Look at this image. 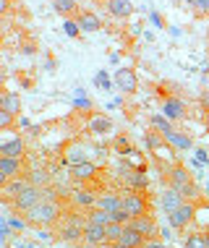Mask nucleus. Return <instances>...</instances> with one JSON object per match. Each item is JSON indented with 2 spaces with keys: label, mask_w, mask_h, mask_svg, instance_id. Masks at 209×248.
<instances>
[{
  "label": "nucleus",
  "mask_w": 209,
  "mask_h": 248,
  "mask_svg": "<svg viewBox=\"0 0 209 248\" xmlns=\"http://www.w3.org/2000/svg\"><path fill=\"white\" fill-rule=\"evenodd\" d=\"M24 214H26V219L34 222V225H50L60 217V209L55 204H50V201H39L37 206H32V209L24 212Z\"/></svg>",
  "instance_id": "nucleus-1"
},
{
  "label": "nucleus",
  "mask_w": 209,
  "mask_h": 248,
  "mask_svg": "<svg viewBox=\"0 0 209 248\" xmlns=\"http://www.w3.org/2000/svg\"><path fill=\"white\" fill-rule=\"evenodd\" d=\"M170 186L175 191H180V196H183V199L186 196H196V193H199L186 167H173V170H170Z\"/></svg>",
  "instance_id": "nucleus-2"
},
{
  "label": "nucleus",
  "mask_w": 209,
  "mask_h": 248,
  "mask_svg": "<svg viewBox=\"0 0 209 248\" xmlns=\"http://www.w3.org/2000/svg\"><path fill=\"white\" fill-rule=\"evenodd\" d=\"M39 204V191H37V186H26V188L18 193L16 199H13V206L16 209H21V212H29L32 206H37Z\"/></svg>",
  "instance_id": "nucleus-3"
},
{
  "label": "nucleus",
  "mask_w": 209,
  "mask_h": 248,
  "mask_svg": "<svg viewBox=\"0 0 209 248\" xmlns=\"http://www.w3.org/2000/svg\"><path fill=\"white\" fill-rule=\"evenodd\" d=\"M123 209L133 217H141V214H146V209H149V204H146V199L141 196V193H128V196L123 199Z\"/></svg>",
  "instance_id": "nucleus-4"
},
{
  "label": "nucleus",
  "mask_w": 209,
  "mask_h": 248,
  "mask_svg": "<svg viewBox=\"0 0 209 248\" xmlns=\"http://www.w3.org/2000/svg\"><path fill=\"white\" fill-rule=\"evenodd\" d=\"M167 217H170V225H173V227H186V225L193 219V206L183 201V204H180L175 212H170Z\"/></svg>",
  "instance_id": "nucleus-5"
},
{
  "label": "nucleus",
  "mask_w": 209,
  "mask_h": 248,
  "mask_svg": "<svg viewBox=\"0 0 209 248\" xmlns=\"http://www.w3.org/2000/svg\"><path fill=\"white\" fill-rule=\"evenodd\" d=\"M115 84L126 92V94H133V92H136V86H139L136 73H133L131 68H120V71L115 73Z\"/></svg>",
  "instance_id": "nucleus-6"
},
{
  "label": "nucleus",
  "mask_w": 209,
  "mask_h": 248,
  "mask_svg": "<svg viewBox=\"0 0 209 248\" xmlns=\"http://www.w3.org/2000/svg\"><path fill=\"white\" fill-rule=\"evenodd\" d=\"M84 240H86V243H92V246H102V243H107V227L89 222V225L84 227Z\"/></svg>",
  "instance_id": "nucleus-7"
},
{
  "label": "nucleus",
  "mask_w": 209,
  "mask_h": 248,
  "mask_svg": "<svg viewBox=\"0 0 209 248\" xmlns=\"http://www.w3.org/2000/svg\"><path fill=\"white\" fill-rule=\"evenodd\" d=\"M131 227L136 232H141L144 238H152L154 232H157V225H154V219L149 217V214H141V217H133L131 219Z\"/></svg>",
  "instance_id": "nucleus-8"
},
{
  "label": "nucleus",
  "mask_w": 209,
  "mask_h": 248,
  "mask_svg": "<svg viewBox=\"0 0 209 248\" xmlns=\"http://www.w3.org/2000/svg\"><path fill=\"white\" fill-rule=\"evenodd\" d=\"M144 240H146V238L141 235V232H136L131 225H126V230H123V235H120L118 243H120V246H128V248H141V243H144Z\"/></svg>",
  "instance_id": "nucleus-9"
},
{
  "label": "nucleus",
  "mask_w": 209,
  "mask_h": 248,
  "mask_svg": "<svg viewBox=\"0 0 209 248\" xmlns=\"http://www.w3.org/2000/svg\"><path fill=\"white\" fill-rule=\"evenodd\" d=\"M107 11L118 18H126L133 13V5H131V0H107Z\"/></svg>",
  "instance_id": "nucleus-10"
},
{
  "label": "nucleus",
  "mask_w": 209,
  "mask_h": 248,
  "mask_svg": "<svg viewBox=\"0 0 209 248\" xmlns=\"http://www.w3.org/2000/svg\"><path fill=\"white\" fill-rule=\"evenodd\" d=\"M162 136H165V141H167V144L178 146V149H191V139H188L186 133H178V131L167 128V131H162Z\"/></svg>",
  "instance_id": "nucleus-11"
},
{
  "label": "nucleus",
  "mask_w": 209,
  "mask_h": 248,
  "mask_svg": "<svg viewBox=\"0 0 209 248\" xmlns=\"http://www.w3.org/2000/svg\"><path fill=\"white\" fill-rule=\"evenodd\" d=\"M0 172L8 178H16L21 172V157H0Z\"/></svg>",
  "instance_id": "nucleus-12"
},
{
  "label": "nucleus",
  "mask_w": 209,
  "mask_h": 248,
  "mask_svg": "<svg viewBox=\"0 0 209 248\" xmlns=\"http://www.w3.org/2000/svg\"><path fill=\"white\" fill-rule=\"evenodd\" d=\"M0 157H24V141L11 139V141L0 144Z\"/></svg>",
  "instance_id": "nucleus-13"
},
{
  "label": "nucleus",
  "mask_w": 209,
  "mask_h": 248,
  "mask_svg": "<svg viewBox=\"0 0 209 248\" xmlns=\"http://www.w3.org/2000/svg\"><path fill=\"white\" fill-rule=\"evenodd\" d=\"M0 107H3L5 112H11V115H16V112H21V97L5 92V94H0Z\"/></svg>",
  "instance_id": "nucleus-14"
},
{
  "label": "nucleus",
  "mask_w": 209,
  "mask_h": 248,
  "mask_svg": "<svg viewBox=\"0 0 209 248\" xmlns=\"http://www.w3.org/2000/svg\"><path fill=\"white\" fill-rule=\"evenodd\" d=\"M180 204H183V196H180V191H175V188H167V191L162 193V206H165V212H167V214H170V212H175Z\"/></svg>",
  "instance_id": "nucleus-15"
},
{
  "label": "nucleus",
  "mask_w": 209,
  "mask_h": 248,
  "mask_svg": "<svg viewBox=\"0 0 209 248\" xmlns=\"http://www.w3.org/2000/svg\"><path fill=\"white\" fill-rule=\"evenodd\" d=\"M71 175L76 178V180H86V178H92V175H94V165H92V162H86V159H81V162H73Z\"/></svg>",
  "instance_id": "nucleus-16"
},
{
  "label": "nucleus",
  "mask_w": 209,
  "mask_h": 248,
  "mask_svg": "<svg viewBox=\"0 0 209 248\" xmlns=\"http://www.w3.org/2000/svg\"><path fill=\"white\" fill-rule=\"evenodd\" d=\"M79 29L81 31H99L102 29V21H99L94 13H81V16H79Z\"/></svg>",
  "instance_id": "nucleus-17"
},
{
  "label": "nucleus",
  "mask_w": 209,
  "mask_h": 248,
  "mask_svg": "<svg viewBox=\"0 0 209 248\" xmlns=\"http://www.w3.org/2000/svg\"><path fill=\"white\" fill-rule=\"evenodd\" d=\"M183 115H186L183 102H180V99H167V102H165V118L167 120H178Z\"/></svg>",
  "instance_id": "nucleus-18"
},
{
  "label": "nucleus",
  "mask_w": 209,
  "mask_h": 248,
  "mask_svg": "<svg viewBox=\"0 0 209 248\" xmlns=\"http://www.w3.org/2000/svg\"><path fill=\"white\" fill-rule=\"evenodd\" d=\"M97 209H105V212H118V209H123V199H118V196H102V199H97Z\"/></svg>",
  "instance_id": "nucleus-19"
},
{
  "label": "nucleus",
  "mask_w": 209,
  "mask_h": 248,
  "mask_svg": "<svg viewBox=\"0 0 209 248\" xmlns=\"http://www.w3.org/2000/svg\"><path fill=\"white\" fill-rule=\"evenodd\" d=\"M89 128H92L94 133H107V131L113 128V120L105 118V115H94V118L89 120Z\"/></svg>",
  "instance_id": "nucleus-20"
},
{
  "label": "nucleus",
  "mask_w": 209,
  "mask_h": 248,
  "mask_svg": "<svg viewBox=\"0 0 209 248\" xmlns=\"http://www.w3.org/2000/svg\"><path fill=\"white\" fill-rule=\"evenodd\" d=\"M89 222L107 227V225H113V214H110V212H105V209H94V212L89 214Z\"/></svg>",
  "instance_id": "nucleus-21"
},
{
  "label": "nucleus",
  "mask_w": 209,
  "mask_h": 248,
  "mask_svg": "<svg viewBox=\"0 0 209 248\" xmlns=\"http://www.w3.org/2000/svg\"><path fill=\"white\" fill-rule=\"evenodd\" d=\"M52 8L58 13H63V16H68V13L76 11V3H73V0H52Z\"/></svg>",
  "instance_id": "nucleus-22"
},
{
  "label": "nucleus",
  "mask_w": 209,
  "mask_h": 248,
  "mask_svg": "<svg viewBox=\"0 0 209 248\" xmlns=\"http://www.w3.org/2000/svg\"><path fill=\"white\" fill-rule=\"evenodd\" d=\"M123 230H126V225H118V222L107 225V240H110V243H118L120 235H123Z\"/></svg>",
  "instance_id": "nucleus-23"
},
{
  "label": "nucleus",
  "mask_w": 209,
  "mask_h": 248,
  "mask_svg": "<svg viewBox=\"0 0 209 248\" xmlns=\"http://www.w3.org/2000/svg\"><path fill=\"white\" fill-rule=\"evenodd\" d=\"M79 235H84V227H79V225H71V227H65V230L60 232L63 240H76Z\"/></svg>",
  "instance_id": "nucleus-24"
},
{
  "label": "nucleus",
  "mask_w": 209,
  "mask_h": 248,
  "mask_svg": "<svg viewBox=\"0 0 209 248\" xmlns=\"http://www.w3.org/2000/svg\"><path fill=\"white\" fill-rule=\"evenodd\" d=\"M76 204L79 206H92V204H97V199H94V193H89V191H79L76 193Z\"/></svg>",
  "instance_id": "nucleus-25"
},
{
  "label": "nucleus",
  "mask_w": 209,
  "mask_h": 248,
  "mask_svg": "<svg viewBox=\"0 0 209 248\" xmlns=\"http://www.w3.org/2000/svg\"><path fill=\"white\" fill-rule=\"evenodd\" d=\"M186 248H209L204 235H188L186 238Z\"/></svg>",
  "instance_id": "nucleus-26"
},
{
  "label": "nucleus",
  "mask_w": 209,
  "mask_h": 248,
  "mask_svg": "<svg viewBox=\"0 0 209 248\" xmlns=\"http://www.w3.org/2000/svg\"><path fill=\"white\" fill-rule=\"evenodd\" d=\"M26 186H29V183H24V180H11V183H8V186H5V191H8V193H11V196H13V199H16V196H18V193H21V191L26 188Z\"/></svg>",
  "instance_id": "nucleus-27"
},
{
  "label": "nucleus",
  "mask_w": 209,
  "mask_h": 248,
  "mask_svg": "<svg viewBox=\"0 0 209 248\" xmlns=\"http://www.w3.org/2000/svg\"><path fill=\"white\" fill-rule=\"evenodd\" d=\"M146 144H149V149H160V146L165 144V136H157V133H146Z\"/></svg>",
  "instance_id": "nucleus-28"
},
{
  "label": "nucleus",
  "mask_w": 209,
  "mask_h": 248,
  "mask_svg": "<svg viewBox=\"0 0 209 248\" xmlns=\"http://www.w3.org/2000/svg\"><path fill=\"white\" fill-rule=\"evenodd\" d=\"M13 118H16V115H11V112H5L3 107H0V131L11 128V125H13Z\"/></svg>",
  "instance_id": "nucleus-29"
},
{
  "label": "nucleus",
  "mask_w": 209,
  "mask_h": 248,
  "mask_svg": "<svg viewBox=\"0 0 209 248\" xmlns=\"http://www.w3.org/2000/svg\"><path fill=\"white\" fill-rule=\"evenodd\" d=\"M113 222L126 225V222H131V214H128L126 209H118V212H113Z\"/></svg>",
  "instance_id": "nucleus-30"
},
{
  "label": "nucleus",
  "mask_w": 209,
  "mask_h": 248,
  "mask_svg": "<svg viewBox=\"0 0 209 248\" xmlns=\"http://www.w3.org/2000/svg\"><path fill=\"white\" fill-rule=\"evenodd\" d=\"M188 5L199 13H209V0H188Z\"/></svg>",
  "instance_id": "nucleus-31"
},
{
  "label": "nucleus",
  "mask_w": 209,
  "mask_h": 248,
  "mask_svg": "<svg viewBox=\"0 0 209 248\" xmlns=\"http://www.w3.org/2000/svg\"><path fill=\"white\" fill-rule=\"evenodd\" d=\"M115 149H118L120 154H128V152H131V141H128L126 136H120L118 141H115Z\"/></svg>",
  "instance_id": "nucleus-32"
},
{
  "label": "nucleus",
  "mask_w": 209,
  "mask_h": 248,
  "mask_svg": "<svg viewBox=\"0 0 209 248\" xmlns=\"http://www.w3.org/2000/svg\"><path fill=\"white\" fill-rule=\"evenodd\" d=\"M94 81H97V86L99 89H110V78H107V73H97V78H94Z\"/></svg>",
  "instance_id": "nucleus-33"
},
{
  "label": "nucleus",
  "mask_w": 209,
  "mask_h": 248,
  "mask_svg": "<svg viewBox=\"0 0 209 248\" xmlns=\"http://www.w3.org/2000/svg\"><path fill=\"white\" fill-rule=\"evenodd\" d=\"M89 97H76V102H73V107H79V110H89Z\"/></svg>",
  "instance_id": "nucleus-34"
},
{
  "label": "nucleus",
  "mask_w": 209,
  "mask_h": 248,
  "mask_svg": "<svg viewBox=\"0 0 209 248\" xmlns=\"http://www.w3.org/2000/svg\"><path fill=\"white\" fill-rule=\"evenodd\" d=\"M141 248H167V246L160 243V240H144V243H141Z\"/></svg>",
  "instance_id": "nucleus-35"
},
{
  "label": "nucleus",
  "mask_w": 209,
  "mask_h": 248,
  "mask_svg": "<svg viewBox=\"0 0 209 248\" xmlns=\"http://www.w3.org/2000/svg\"><path fill=\"white\" fill-rule=\"evenodd\" d=\"M65 31H68L71 37H79V26L73 24V21H65Z\"/></svg>",
  "instance_id": "nucleus-36"
},
{
  "label": "nucleus",
  "mask_w": 209,
  "mask_h": 248,
  "mask_svg": "<svg viewBox=\"0 0 209 248\" xmlns=\"http://www.w3.org/2000/svg\"><path fill=\"white\" fill-rule=\"evenodd\" d=\"M152 123H154V125H157V128H160V131H167V120H165V118H160V115H157V118H154V120H152Z\"/></svg>",
  "instance_id": "nucleus-37"
},
{
  "label": "nucleus",
  "mask_w": 209,
  "mask_h": 248,
  "mask_svg": "<svg viewBox=\"0 0 209 248\" xmlns=\"http://www.w3.org/2000/svg\"><path fill=\"white\" fill-rule=\"evenodd\" d=\"M133 186H136V188H146V175H136L133 178Z\"/></svg>",
  "instance_id": "nucleus-38"
},
{
  "label": "nucleus",
  "mask_w": 209,
  "mask_h": 248,
  "mask_svg": "<svg viewBox=\"0 0 209 248\" xmlns=\"http://www.w3.org/2000/svg\"><path fill=\"white\" fill-rule=\"evenodd\" d=\"M8 8H11V0H0V16H3Z\"/></svg>",
  "instance_id": "nucleus-39"
},
{
  "label": "nucleus",
  "mask_w": 209,
  "mask_h": 248,
  "mask_svg": "<svg viewBox=\"0 0 209 248\" xmlns=\"http://www.w3.org/2000/svg\"><path fill=\"white\" fill-rule=\"evenodd\" d=\"M8 175H5V172H0V188H5V186H8Z\"/></svg>",
  "instance_id": "nucleus-40"
},
{
  "label": "nucleus",
  "mask_w": 209,
  "mask_h": 248,
  "mask_svg": "<svg viewBox=\"0 0 209 248\" xmlns=\"http://www.w3.org/2000/svg\"><path fill=\"white\" fill-rule=\"evenodd\" d=\"M3 84H5V71L0 68V86H3Z\"/></svg>",
  "instance_id": "nucleus-41"
},
{
  "label": "nucleus",
  "mask_w": 209,
  "mask_h": 248,
  "mask_svg": "<svg viewBox=\"0 0 209 248\" xmlns=\"http://www.w3.org/2000/svg\"><path fill=\"white\" fill-rule=\"evenodd\" d=\"M204 102H207V107H209V94H207V97H204Z\"/></svg>",
  "instance_id": "nucleus-42"
},
{
  "label": "nucleus",
  "mask_w": 209,
  "mask_h": 248,
  "mask_svg": "<svg viewBox=\"0 0 209 248\" xmlns=\"http://www.w3.org/2000/svg\"><path fill=\"white\" fill-rule=\"evenodd\" d=\"M115 248H128V246H120V243H115Z\"/></svg>",
  "instance_id": "nucleus-43"
},
{
  "label": "nucleus",
  "mask_w": 209,
  "mask_h": 248,
  "mask_svg": "<svg viewBox=\"0 0 209 248\" xmlns=\"http://www.w3.org/2000/svg\"><path fill=\"white\" fill-rule=\"evenodd\" d=\"M207 246H209V235H207Z\"/></svg>",
  "instance_id": "nucleus-44"
}]
</instances>
